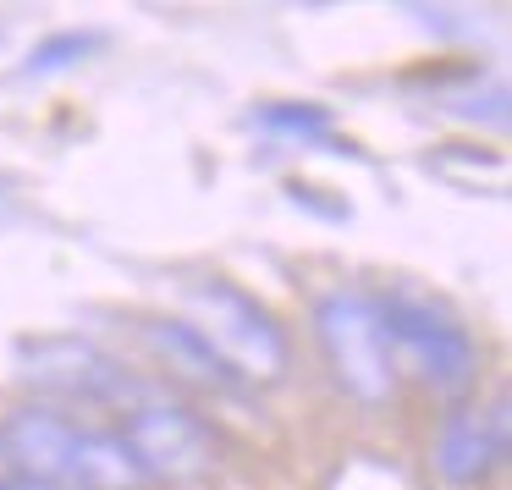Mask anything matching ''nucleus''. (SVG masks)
Instances as JSON below:
<instances>
[{
	"mask_svg": "<svg viewBox=\"0 0 512 490\" xmlns=\"http://www.w3.org/2000/svg\"><path fill=\"white\" fill-rule=\"evenodd\" d=\"M0 490H50V485H39V479L17 474V479H0Z\"/></svg>",
	"mask_w": 512,
	"mask_h": 490,
	"instance_id": "4468645a",
	"label": "nucleus"
},
{
	"mask_svg": "<svg viewBox=\"0 0 512 490\" xmlns=\"http://www.w3.org/2000/svg\"><path fill=\"white\" fill-rule=\"evenodd\" d=\"M248 127L270 144H292V149H331L336 144V122L325 105L309 100H265L248 111Z\"/></svg>",
	"mask_w": 512,
	"mask_h": 490,
	"instance_id": "1a4fd4ad",
	"label": "nucleus"
},
{
	"mask_svg": "<svg viewBox=\"0 0 512 490\" xmlns=\"http://www.w3.org/2000/svg\"><path fill=\"white\" fill-rule=\"evenodd\" d=\"M12 369L17 380H28L34 391H50V397L67 402H89V408H138V386L100 342L89 336H23L12 347Z\"/></svg>",
	"mask_w": 512,
	"mask_h": 490,
	"instance_id": "20e7f679",
	"label": "nucleus"
},
{
	"mask_svg": "<svg viewBox=\"0 0 512 490\" xmlns=\"http://www.w3.org/2000/svg\"><path fill=\"white\" fill-rule=\"evenodd\" d=\"M0 446H6V452L28 468V479H39V485H50V490H56V485H78L83 430H78V424H67L61 413H50V408L12 413V424H6Z\"/></svg>",
	"mask_w": 512,
	"mask_h": 490,
	"instance_id": "423d86ee",
	"label": "nucleus"
},
{
	"mask_svg": "<svg viewBox=\"0 0 512 490\" xmlns=\"http://www.w3.org/2000/svg\"><path fill=\"white\" fill-rule=\"evenodd\" d=\"M127 446H133L144 479H199L215 463V435L204 430V419H193L177 402H138L127 413Z\"/></svg>",
	"mask_w": 512,
	"mask_h": 490,
	"instance_id": "39448f33",
	"label": "nucleus"
},
{
	"mask_svg": "<svg viewBox=\"0 0 512 490\" xmlns=\"http://www.w3.org/2000/svg\"><path fill=\"white\" fill-rule=\"evenodd\" d=\"M105 50V34L100 28H61V34H45L34 50L23 56V67H17V78H61V72L83 67L89 56H100Z\"/></svg>",
	"mask_w": 512,
	"mask_h": 490,
	"instance_id": "9b49d317",
	"label": "nucleus"
},
{
	"mask_svg": "<svg viewBox=\"0 0 512 490\" xmlns=\"http://www.w3.org/2000/svg\"><path fill=\"white\" fill-rule=\"evenodd\" d=\"M144 336H149V347L171 364V375L193 380V386H232V380H237L232 369L215 358V347L204 342L188 320H149Z\"/></svg>",
	"mask_w": 512,
	"mask_h": 490,
	"instance_id": "6e6552de",
	"label": "nucleus"
},
{
	"mask_svg": "<svg viewBox=\"0 0 512 490\" xmlns=\"http://www.w3.org/2000/svg\"><path fill=\"white\" fill-rule=\"evenodd\" d=\"M314 331H320V353L347 397L369 402V408L391 397L397 358H391V342H386L380 298H369L358 287H331L314 303Z\"/></svg>",
	"mask_w": 512,
	"mask_h": 490,
	"instance_id": "f257e3e1",
	"label": "nucleus"
},
{
	"mask_svg": "<svg viewBox=\"0 0 512 490\" xmlns=\"http://www.w3.org/2000/svg\"><path fill=\"white\" fill-rule=\"evenodd\" d=\"M144 485V468H138L133 446L122 435H100L83 430V457H78V490H133Z\"/></svg>",
	"mask_w": 512,
	"mask_h": 490,
	"instance_id": "9d476101",
	"label": "nucleus"
},
{
	"mask_svg": "<svg viewBox=\"0 0 512 490\" xmlns=\"http://www.w3.org/2000/svg\"><path fill=\"white\" fill-rule=\"evenodd\" d=\"M0 50H6V28H0Z\"/></svg>",
	"mask_w": 512,
	"mask_h": 490,
	"instance_id": "2eb2a0df",
	"label": "nucleus"
},
{
	"mask_svg": "<svg viewBox=\"0 0 512 490\" xmlns=\"http://www.w3.org/2000/svg\"><path fill=\"white\" fill-rule=\"evenodd\" d=\"M12 221H17V182L0 177V226H12Z\"/></svg>",
	"mask_w": 512,
	"mask_h": 490,
	"instance_id": "ddd939ff",
	"label": "nucleus"
},
{
	"mask_svg": "<svg viewBox=\"0 0 512 490\" xmlns=\"http://www.w3.org/2000/svg\"><path fill=\"white\" fill-rule=\"evenodd\" d=\"M188 325L215 347L232 375L248 380H276L287 369V336L270 320L265 303H254L248 292H237L232 281H199L188 287Z\"/></svg>",
	"mask_w": 512,
	"mask_h": 490,
	"instance_id": "7ed1b4c3",
	"label": "nucleus"
},
{
	"mask_svg": "<svg viewBox=\"0 0 512 490\" xmlns=\"http://www.w3.org/2000/svg\"><path fill=\"white\" fill-rule=\"evenodd\" d=\"M441 105L463 122H485V127H507V83L490 72H463L457 83L441 89Z\"/></svg>",
	"mask_w": 512,
	"mask_h": 490,
	"instance_id": "f8f14e48",
	"label": "nucleus"
},
{
	"mask_svg": "<svg viewBox=\"0 0 512 490\" xmlns=\"http://www.w3.org/2000/svg\"><path fill=\"white\" fill-rule=\"evenodd\" d=\"M507 457V402L485 413H452L435 435V474L446 485H479Z\"/></svg>",
	"mask_w": 512,
	"mask_h": 490,
	"instance_id": "0eeeda50",
	"label": "nucleus"
},
{
	"mask_svg": "<svg viewBox=\"0 0 512 490\" xmlns=\"http://www.w3.org/2000/svg\"><path fill=\"white\" fill-rule=\"evenodd\" d=\"M380 320H386L391 358L402 353V364H408L430 391L457 397V391L474 386V369H479L474 336L463 331V320H457L446 303L424 298V292H413V287H397L391 298H380Z\"/></svg>",
	"mask_w": 512,
	"mask_h": 490,
	"instance_id": "f03ea898",
	"label": "nucleus"
}]
</instances>
